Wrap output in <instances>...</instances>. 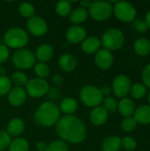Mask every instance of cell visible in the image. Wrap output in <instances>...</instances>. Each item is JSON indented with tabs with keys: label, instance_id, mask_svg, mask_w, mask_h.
<instances>
[{
	"label": "cell",
	"instance_id": "cell-40",
	"mask_svg": "<svg viewBox=\"0 0 150 151\" xmlns=\"http://www.w3.org/2000/svg\"><path fill=\"white\" fill-rule=\"evenodd\" d=\"M142 81L146 88H150V64L147 65L142 71Z\"/></svg>",
	"mask_w": 150,
	"mask_h": 151
},
{
	"label": "cell",
	"instance_id": "cell-39",
	"mask_svg": "<svg viewBox=\"0 0 150 151\" xmlns=\"http://www.w3.org/2000/svg\"><path fill=\"white\" fill-rule=\"evenodd\" d=\"M10 57V51L9 48L4 45V43L0 44V64H3L8 60Z\"/></svg>",
	"mask_w": 150,
	"mask_h": 151
},
{
	"label": "cell",
	"instance_id": "cell-2",
	"mask_svg": "<svg viewBox=\"0 0 150 151\" xmlns=\"http://www.w3.org/2000/svg\"><path fill=\"white\" fill-rule=\"evenodd\" d=\"M34 119L39 126L43 127L55 126L60 119L59 108L53 102H44L35 111Z\"/></svg>",
	"mask_w": 150,
	"mask_h": 151
},
{
	"label": "cell",
	"instance_id": "cell-3",
	"mask_svg": "<svg viewBox=\"0 0 150 151\" xmlns=\"http://www.w3.org/2000/svg\"><path fill=\"white\" fill-rule=\"evenodd\" d=\"M29 42L28 34L22 28L15 27L9 28L4 35V44L11 49H23Z\"/></svg>",
	"mask_w": 150,
	"mask_h": 151
},
{
	"label": "cell",
	"instance_id": "cell-26",
	"mask_svg": "<svg viewBox=\"0 0 150 151\" xmlns=\"http://www.w3.org/2000/svg\"><path fill=\"white\" fill-rule=\"evenodd\" d=\"M9 151H29L28 142L22 137H18L11 142L9 147Z\"/></svg>",
	"mask_w": 150,
	"mask_h": 151
},
{
	"label": "cell",
	"instance_id": "cell-41",
	"mask_svg": "<svg viewBox=\"0 0 150 151\" xmlns=\"http://www.w3.org/2000/svg\"><path fill=\"white\" fill-rule=\"evenodd\" d=\"M100 91H101L103 96H109V95L111 93L112 89H111V86L105 84V85H103V86L101 87Z\"/></svg>",
	"mask_w": 150,
	"mask_h": 151
},
{
	"label": "cell",
	"instance_id": "cell-35",
	"mask_svg": "<svg viewBox=\"0 0 150 151\" xmlns=\"http://www.w3.org/2000/svg\"><path fill=\"white\" fill-rule=\"evenodd\" d=\"M46 151H69V147L65 142L57 140L48 145Z\"/></svg>",
	"mask_w": 150,
	"mask_h": 151
},
{
	"label": "cell",
	"instance_id": "cell-23",
	"mask_svg": "<svg viewBox=\"0 0 150 151\" xmlns=\"http://www.w3.org/2000/svg\"><path fill=\"white\" fill-rule=\"evenodd\" d=\"M89 14L87 9H84L82 7H77L76 9L72 11V12L69 15V19L72 23L79 26L80 24L85 22Z\"/></svg>",
	"mask_w": 150,
	"mask_h": 151
},
{
	"label": "cell",
	"instance_id": "cell-16",
	"mask_svg": "<svg viewBox=\"0 0 150 151\" xmlns=\"http://www.w3.org/2000/svg\"><path fill=\"white\" fill-rule=\"evenodd\" d=\"M135 104L133 101V99L125 97L122 98L118 104V110L119 113L124 117V118H130L133 117L135 111Z\"/></svg>",
	"mask_w": 150,
	"mask_h": 151
},
{
	"label": "cell",
	"instance_id": "cell-25",
	"mask_svg": "<svg viewBox=\"0 0 150 151\" xmlns=\"http://www.w3.org/2000/svg\"><path fill=\"white\" fill-rule=\"evenodd\" d=\"M133 49L139 56H147L150 53V41L147 38H139L133 43Z\"/></svg>",
	"mask_w": 150,
	"mask_h": 151
},
{
	"label": "cell",
	"instance_id": "cell-44",
	"mask_svg": "<svg viewBox=\"0 0 150 151\" xmlns=\"http://www.w3.org/2000/svg\"><path fill=\"white\" fill-rule=\"evenodd\" d=\"M92 2L89 1V0H82L80 2V7L84 8V9H87V8H89L90 5H91Z\"/></svg>",
	"mask_w": 150,
	"mask_h": 151
},
{
	"label": "cell",
	"instance_id": "cell-36",
	"mask_svg": "<svg viewBox=\"0 0 150 151\" xmlns=\"http://www.w3.org/2000/svg\"><path fill=\"white\" fill-rule=\"evenodd\" d=\"M121 146L127 151H133L137 147V142L131 136H125L121 139Z\"/></svg>",
	"mask_w": 150,
	"mask_h": 151
},
{
	"label": "cell",
	"instance_id": "cell-22",
	"mask_svg": "<svg viewBox=\"0 0 150 151\" xmlns=\"http://www.w3.org/2000/svg\"><path fill=\"white\" fill-rule=\"evenodd\" d=\"M58 108L65 115H73L78 110V102L73 97H65L60 102Z\"/></svg>",
	"mask_w": 150,
	"mask_h": 151
},
{
	"label": "cell",
	"instance_id": "cell-1",
	"mask_svg": "<svg viewBox=\"0 0 150 151\" xmlns=\"http://www.w3.org/2000/svg\"><path fill=\"white\" fill-rule=\"evenodd\" d=\"M56 133L64 142L79 144L87 137L84 122L74 115H65L56 125Z\"/></svg>",
	"mask_w": 150,
	"mask_h": 151
},
{
	"label": "cell",
	"instance_id": "cell-21",
	"mask_svg": "<svg viewBox=\"0 0 150 151\" xmlns=\"http://www.w3.org/2000/svg\"><path fill=\"white\" fill-rule=\"evenodd\" d=\"M25 130V122L20 118H13L7 125L6 132L10 136L18 137Z\"/></svg>",
	"mask_w": 150,
	"mask_h": 151
},
{
	"label": "cell",
	"instance_id": "cell-18",
	"mask_svg": "<svg viewBox=\"0 0 150 151\" xmlns=\"http://www.w3.org/2000/svg\"><path fill=\"white\" fill-rule=\"evenodd\" d=\"M133 119L138 124L149 125L150 124V106L149 104H141L135 109Z\"/></svg>",
	"mask_w": 150,
	"mask_h": 151
},
{
	"label": "cell",
	"instance_id": "cell-34",
	"mask_svg": "<svg viewBox=\"0 0 150 151\" xmlns=\"http://www.w3.org/2000/svg\"><path fill=\"white\" fill-rule=\"evenodd\" d=\"M118 103L112 96H106L105 98H103V107L108 112H115L118 110Z\"/></svg>",
	"mask_w": 150,
	"mask_h": 151
},
{
	"label": "cell",
	"instance_id": "cell-13",
	"mask_svg": "<svg viewBox=\"0 0 150 151\" xmlns=\"http://www.w3.org/2000/svg\"><path fill=\"white\" fill-rule=\"evenodd\" d=\"M65 37L67 39V41L73 44H77L80 42H82L86 37H87V31L86 29L81 27V26H72L70 27L66 33H65Z\"/></svg>",
	"mask_w": 150,
	"mask_h": 151
},
{
	"label": "cell",
	"instance_id": "cell-19",
	"mask_svg": "<svg viewBox=\"0 0 150 151\" xmlns=\"http://www.w3.org/2000/svg\"><path fill=\"white\" fill-rule=\"evenodd\" d=\"M58 65L63 71L71 73L74 71L77 66V59L72 54L65 53L60 56L58 59Z\"/></svg>",
	"mask_w": 150,
	"mask_h": 151
},
{
	"label": "cell",
	"instance_id": "cell-11",
	"mask_svg": "<svg viewBox=\"0 0 150 151\" xmlns=\"http://www.w3.org/2000/svg\"><path fill=\"white\" fill-rule=\"evenodd\" d=\"M27 31L34 36H42L48 32V24L46 20L39 16H34L27 21Z\"/></svg>",
	"mask_w": 150,
	"mask_h": 151
},
{
	"label": "cell",
	"instance_id": "cell-32",
	"mask_svg": "<svg viewBox=\"0 0 150 151\" xmlns=\"http://www.w3.org/2000/svg\"><path fill=\"white\" fill-rule=\"evenodd\" d=\"M11 89V81L5 75H0V96L9 94Z\"/></svg>",
	"mask_w": 150,
	"mask_h": 151
},
{
	"label": "cell",
	"instance_id": "cell-10",
	"mask_svg": "<svg viewBox=\"0 0 150 151\" xmlns=\"http://www.w3.org/2000/svg\"><path fill=\"white\" fill-rule=\"evenodd\" d=\"M132 87L131 80L125 74H119L115 77L112 82V92L118 98H125L130 93Z\"/></svg>",
	"mask_w": 150,
	"mask_h": 151
},
{
	"label": "cell",
	"instance_id": "cell-15",
	"mask_svg": "<svg viewBox=\"0 0 150 151\" xmlns=\"http://www.w3.org/2000/svg\"><path fill=\"white\" fill-rule=\"evenodd\" d=\"M27 94L23 88L15 87L11 89L8 94V101L9 103L15 107L21 106L27 100Z\"/></svg>",
	"mask_w": 150,
	"mask_h": 151
},
{
	"label": "cell",
	"instance_id": "cell-4",
	"mask_svg": "<svg viewBox=\"0 0 150 151\" xmlns=\"http://www.w3.org/2000/svg\"><path fill=\"white\" fill-rule=\"evenodd\" d=\"M101 42L103 45L104 49L110 51L118 50L121 49L124 45V33L117 27H111L104 32L102 36Z\"/></svg>",
	"mask_w": 150,
	"mask_h": 151
},
{
	"label": "cell",
	"instance_id": "cell-38",
	"mask_svg": "<svg viewBox=\"0 0 150 151\" xmlns=\"http://www.w3.org/2000/svg\"><path fill=\"white\" fill-rule=\"evenodd\" d=\"M133 27L135 28L136 31L140 32V33H145L146 31L149 30V27L145 22L144 19H137L133 21Z\"/></svg>",
	"mask_w": 150,
	"mask_h": 151
},
{
	"label": "cell",
	"instance_id": "cell-37",
	"mask_svg": "<svg viewBox=\"0 0 150 151\" xmlns=\"http://www.w3.org/2000/svg\"><path fill=\"white\" fill-rule=\"evenodd\" d=\"M11 142V136L5 131H0V151L5 150L8 149Z\"/></svg>",
	"mask_w": 150,
	"mask_h": 151
},
{
	"label": "cell",
	"instance_id": "cell-5",
	"mask_svg": "<svg viewBox=\"0 0 150 151\" xmlns=\"http://www.w3.org/2000/svg\"><path fill=\"white\" fill-rule=\"evenodd\" d=\"M80 99L82 104L89 108H95L99 105L103 101V96L98 88L93 85H86L81 88L80 91Z\"/></svg>",
	"mask_w": 150,
	"mask_h": 151
},
{
	"label": "cell",
	"instance_id": "cell-28",
	"mask_svg": "<svg viewBox=\"0 0 150 151\" xmlns=\"http://www.w3.org/2000/svg\"><path fill=\"white\" fill-rule=\"evenodd\" d=\"M133 99H141L147 94V88L143 85V83H135L132 85L130 93Z\"/></svg>",
	"mask_w": 150,
	"mask_h": 151
},
{
	"label": "cell",
	"instance_id": "cell-27",
	"mask_svg": "<svg viewBox=\"0 0 150 151\" xmlns=\"http://www.w3.org/2000/svg\"><path fill=\"white\" fill-rule=\"evenodd\" d=\"M56 12L60 17H67L72 12V4L69 1L62 0L56 4Z\"/></svg>",
	"mask_w": 150,
	"mask_h": 151
},
{
	"label": "cell",
	"instance_id": "cell-6",
	"mask_svg": "<svg viewBox=\"0 0 150 151\" xmlns=\"http://www.w3.org/2000/svg\"><path fill=\"white\" fill-rule=\"evenodd\" d=\"M113 13V5L108 1L92 2L88 8V14L96 21H103L108 19Z\"/></svg>",
	"mask_w": 150,
	"mask_h": 151
},
{
	"label": "cell",
	"instance_id": "cell-17",
	"mask_svg": "<svg viewBox=\"0 0 150 151\" xmlns=\"http://www.w3.org/2000/svg\"><path fill=\"white\" fill-rule=\"evenodd\" d=\"M101 40L95 36H88L81 42V50L87 54L96 53L101 49Z\"/></svg>",
	"mask_w": 150,
	"mask_h": 151
},
{
	"label": "cell",
	"instance_id": "cell-33",
	"mask_svg": "<svg viewBox=\"0 0 150 151\" xmlns=\"http://www.w3.org/2000/svg\"><path fill=\"white\" fill-rule=\"evenodd\" d=\"M138 126V123L136 122V120L133 119V117H130V118H125L122 122H121V128L124 132L126 133H130L133 132V130L136 129Z\"/></svg>",
	"mask_w": 150,
	"mask_h": 151
},
{
	"label": "cell",
	"instance_id": "cell-43",
	"mask_svg": "<svg viewBox=\"0 0 150 151\" xmlns=\"http://www.w3.org/2000/svg\"><path fill=\"white\" fill-rule=\"evenodd\" d=\"M48 145L44 142H38L36 143V150L38 151H46Z\"/></svg>",
	"mask_w": 150,
	"mask_h": 151
},
{
	"label": "cell",
	"instance_id": "cell-30",
	"mask_svg": "<svg viewBox=\"0 0 150 151\" xmlns=\"http://www.w3.org/2000/svg\"><path fill=\"white\" fill-rule=\"evenodd\" d=\"M19 12L22 17L30 19V18L34 16L35 9H34V6L32 4H30L28 2H24V3H21L19 4Z\"/></svg>",
	"mask_w": 150,
	"mask_h": 151
},
{
	"label": "cell",
	"instance_id": "cell-7",
	"mask_svg": "<svg viewBox=\"0 0 150 151\" xmlns=\"http://www.w3.org/2000/svg\"><path fill=\"white\" fill-rule=\"evenodd\" d=\"M12 64L15 67L19 69H29L34 67L35 65V55L28 49H19L17 50L11 57Z\"/></svg>",
	"mask_w": 150,
	"mask_h": 151
},
{
	"label": "cell",
	"instance_id": "cell-8",
	"mask_svg": "<svg viewBox=\"0 0 150 151\" xmlns=\"http://www.w3.org/2000/svg\"><path fill=\"white\" fill-rule=\"evenodd\" d=\"M113 13L120 21L129 23L135 20L137 12L131 3L127 1H118L115 2V5L113 6Z\"/></svg>",
	"mask_w": 150,
	"mask_h": 151
},
{
	"label": "cell",
	"instance_id": "cell-20",
	"mask_svg": "<svg viewBox=\"0 0 150 151\" xmlns=\"http://www.w3.org/2000/svg\"><path fill=\"white\" fill-rule=\"evenodd\" d=\"M54 50L49 43H42L35 50V58L42 63H46L53 58Z\"/></svg>",
	"mask_w": 150,
	"mask_h": 151
},
{
	"label": "cell",
	"instance_id": "cell-31",
	"mask_svg": "<svg viewBox=\"0 0 150 151\" xmlns=\"http://www.w3.org/2000/svg\"><path fill=\"white\" fill-rule=\"evenodd\" d=\"M11 84L13 83L15 85V87L23 88L24 86L26 87L27 83L28 82V78L22 72H15L11 74Z\"/></svg>",
	"mask_w": 150,
	"mask_h": 151
},
{
	"label": "cell",
	"instance_id": "cell-12",
	"mask_svg": "<svg viewBox=\"0 0 150 151\" xmlns=\"http://www.w3.org/2000/svg\"><path fill=\"white\" fill-rule=\"evenodd\" d=\"M114 61L111 51L106 49H100L95 55V63L102 70H108L111 67Z\"/></svg>",
	"mask_w": 150,
	"mask_h": 151
},
{
	"label": "cell",
	"instance_id": "cell-45",
	"mask_svg": "<svg viewBox=\"0 0 150 151\" xmlns=\"http://www.w3.org/2000/svg\"><path fill=\"white\" fill-rule=\"evenodd\" d=\"M145 22H146V24H147V26H148V27L150 28V10L147 12V14H146V17H145Z\"/></svg>",
	"mask_w": 150,
	"mask_h": 151
},
{
	"label": "cell",
	"instance_id": "cell-46",
	"mask_svg": "<svg viewBox=\"0 0 150 151\" xmlns=\"http://www.w3.org/2000/svg\"><path fill=\"white\" fill-rule=\"evenodd\" d=\"M148 101H149V105L150 106V92L149 94V96H148Z\"/></svg>",
	"mask_w": 150,
	"mask_h": 151
},
{
	"label": "cell",
	"instance_id": "cell-29",
	"mask_svg": "<svg viewBox=\"0 0 150 151\" xmlns=\"http://www.w3.org/2000/svg\"><path fill=\"white\" fill-rule=\"evenodd\" d=\"M34 71L35 75L39 79H43V80H45V78H47L50 73V69L49 65L46 63H42V62L35 63V65H34Z\"/></svg>",
	"mask_w": 150,
	"mask_h": 151
},
{
	"label": "cell",
	"instance_id": "cell-14",
	"mask_svg": "<svg viewBox=\"0 0 150 151\" xmlns=\"http://www.w3.org/2000/svg\"><path fill=\"white\" fill-rule=\"evenodd\" d=\"M108 118H109V112L102 105L93 108V110L89 114L90 122L96 127L103 126V124H105L106 121L108 120Z\"/></svg>",
	"mask_w": 150,
	"mask_h": 151
},
{
	"label": "cell",
	"instance_id": "cell-24",
	"mask_svg": "<svg viewBox=\"0 0 150 151\" xmlns=\"http://www.w3.org/2000/svg\"><path fill=\"white\" fill-rule=\"evenodd\" d=\"M121 147V139L119 137L109 136L102 143V151H119Z\"/></svg>",
	"mask_w": 150,
	"mask_h": 151
},
{
	"label": "cell",
	"instance_id": "cell-9",
	"mask_svg": "<svg viewBox=\"0 0 150 151\" xmlns=\"http://www.w3.org/2000/svg\"><path fill=\"white\" fill-rule=\"evenodd\" d=\"M50 89L49 83L46 80L34 78L28 80V82L26 85V92L31 97H42L48 93Z\"/></svg>",
	"mask_w": 150,
	"mask_h": 151
},
{
	"label": "cell",
	"instance_id": "cell-42",
	"mask_svg": "<svg viewBox=\"0 0 150 151\" xmlns=\"http://www.w3.org/2000/svg\"><path fill=\"white\" fill-rule=\"evenodd\" d=\"M52 81L56 86H60V85L63 84L64 80H63V77L60 74H55L52 77Z\"/></svg>",
	"mask_w": 150,
	"mask_h": 151
}]
</instances>
